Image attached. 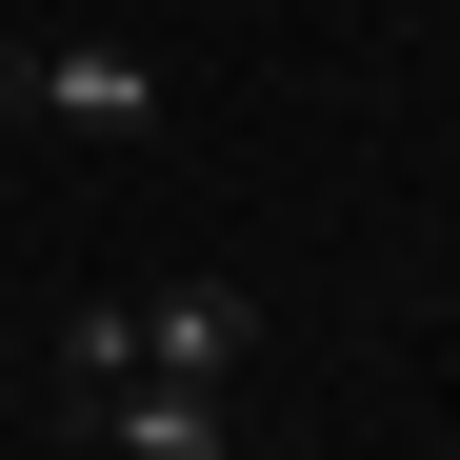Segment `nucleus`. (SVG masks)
<instances>
[{"instance_id":"nucleus-2","label":"nucleus","mask_w":460,"mask_h":460,"mask_svg":"<svg viewBox=\"0 0 460 460\" xmlns=\"http://www.w3.org/2000/svg\"><path fill=\"white\" fill-rule=\"evenodd\" d=\"M220 360H261V280H140V380H220Z\"/></svg>"},{"instance_id":"nucleus-1","label":"nucleus","mask_w":460,"mask_h":460,"mask_svg":"<svg viewBox=\"0 0 460 460\" xmlns=\"http://www.w3.org/2000/svg\"><path fill=\"white\" fill-rule=\"evenodd\" d=\"M0 120H60V140H161V60H140V40H0Z\"/></svg>"},{"instance_id":"nucleus-4","label":"nucleus","mask_w":460,"mask_h":460,"mask_svg":"<svg viewBox=\"0 0 460 460\" xmlns=\"http://www.w3.org/2000/svg\"><path fill=\"white\" fill-rule=\"evenodd\" d=\"M60 420H81V401H120V380H140V300H60Z\"/></svg>"},{"instance_id":"nucleus-3","label":"nucleus","mask_w":460,"mask_h":460,"mask_svg":"<svg viewBox=\"0 0 460 460\" xmlns=\"http://www.w3.org/2000/svg\"><path fill=\"white\" fill-rule=\"evenodd\" d=\"M101 460H241V420H220V380H120V401H81Z\"/></svg>"}]
</instances>
